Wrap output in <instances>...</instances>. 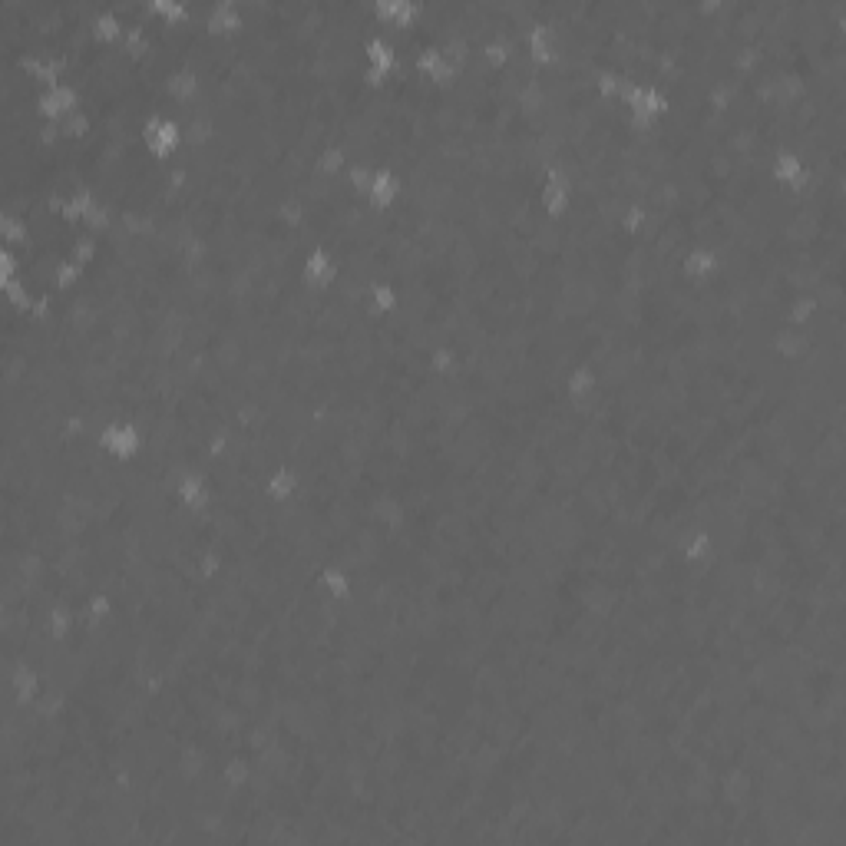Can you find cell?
I'll list each match as a JSON object with an SVG mask.
<instances>
[{
  "label": "cell",
  "instance_id": "obj_6",
  "mask_svg": "<svg viewBox=\"0 0 846 846\" xmlns=\"http://www.w3.org/2000/svg\"><path fill=\"white\" fill-rule=\"evenodd\" d=\"M338 278H341L338 255H334L331 248H324V245L308 248V255L301 258V281H305V285L314 288V291H324V288L338 285Z\"/></svg>",
  "mask_w": 846,
  "mask_h": 846
},
{
  "label": "cell",
  "instance_id": "obj_14",
  "mask_svg": "<svg viewBox=\"0 0 846 846\" xmlns=\"http://www.w3.org/2000/svg\"><path fill=\"white\" fill-rule=\"evenodd\" d=\"M262 490H265V500L271 503H291L301 490V476L291 470V466H275V470L265 476Z\"/></svg>",
  "mask_w": 846,
  "mask_h": 846
},
{
  "label": "cell",
  "instance_id": "obj_8",
  "mask_svg": "<svg viewBox=\"0 0 846 846\" xmlns=\"http://www.w3.org/2000/svg\"><path fill=\"white\" fill-rule=\"evenodd\" d=\"M371 17L384 34H404L420 20V0H371Z\"/></svg>",
  "mask_w": 846,
  "mask_h": 846
},
{
  "label": "cell",
  "instance_id": "obj_20",
  "mask_svg": "<svg viewBox=\"0 0 846 846\" xmlns=\"http://www.w3.org/2000/svg\"><path fill=\"white\" fill-rule=\"evenodd\" d=\"M146 10L162 24H186L192 17V0H146Z\"/></svg>",
  "mask_w": 846,
  "mask_h": 846
},
{
  "label": "cell",
  "instance_id": "obj_1",
  "mask_svg": "<svg viewBox=\"0 0 846 846\" xmlns=\"http://www.w3.org/2000/svg\"><path fill=\"white\" fill-rule=\"evenodd\" d=\"M139 139H143V149L149 156L166 162V159H176L182 153V146H186V129H182V123L176 116L153 110L143 119Z\"/></svg>",
  "mask_w": 846,
  "mask_h": 846
},
{
  "label": "cell",
  "instance_id": "obj_17",
  "mask_svg": "<svg viewBox=\"0 0 846 846\" xmlns=\"http://www.w3.org/2000/svg\"><path fill=\"white\" fill-rule=\"evenodd\" d=\"M123 30H126V20H123V14H119L116 7L100 4V7L93 10V17H90V34L100 40V43H119V40H123Z\"/></svg>",
  "mask_w": 846,
  "mask_h": 846
},
{
  "label": "cell",
  "instance_id": "obj_4",
  "mask_svg": "<svg viewBox=\"0 0 846 846\" xmlns=\"http://www.w3.org/2000/svg\"><path fill=\"white\" fill-rule=\"evenodd\" d=\"M83 106V96L73 83H57V86H37V96H34V110L40 119H47V123H63L73 110H80Z\"/></svg>",
  "mask_w": 846,
  "mask_h": 846
},
{
  "label": "cell",
  "instance_id": "obj_22",
  "mask_svg": "<svg viewBox=\"0 0 846 846\" xmlns=\"http://www.w3.org/2000/svg\"><path fill=\"white\" fill-rule=\"evenodd\" d=\"M90 129H93V116L80 106V110H73L60 123V136L63 139H86V136H90Z\"/></svg>",
  "mask_w": 846,
  "mask_h": 846
},
{
  "label": "cell",
  "instance_id": "obj_21",
  "mask_svg": "<svg viewBox=\"0 0 846 846\" xmlns=\"http://www.w3.org/2000/svg\"><path fill=\"white\" fill-rule=\"evenodd\" d=\"M347 166H351V156L344 153V146H338V143L321 146V153H318V172H321V176H331V179L347 176Z\"/></svg>",
  "mask_w": 846,
  "mask_h": 846
},
{
  "label": "cell",
  "instance_id": "obj_2",
  "mask_svg": "<svg viewBox=\"0 0 846 846\" xmlns=\"http://www.w3.org/2000/svg\"><path fill=\"white\" fill-rule=\"evenodd\" d=\"M400 67V47L397 40L377 30V34L364 43V80L371 86H384Z\"/></svg>",
  "mask_w": 846,
  "mask_h": 846
},
{
  "label": "cell",
  "instance_id": "obj_18",
  "mask_svg": "<svg viewBox=\"0 0 846 846\" xmlns=\"http://www.w3.org/2000/svg\"><path fill=\"white\" fill-rule=\"evenodd\" d=\"M599 387H602V374L592 364H576L566 374V397L572 400H589L599 394Z\"/></svg>",
  "mask_w": 846,
  "mask_h": 846
},
{
  "label": "cell",
  "instance_id": "obj_12",
  "mask_svg": "<svg viewBox=\"0 0 846 846\" xmlns=\"http://www.w3.org/2000/svg\"><path fill=\"white\" fill-rule=\"evenodd\" d=\"M400 176L390 166H374L371 172V189H367V205L377 212H387V209H394L397 199H400Z\"/></svg>",
  "mask_w": 846,
  "mask_h": 846
},
{
  "label": "cell",
  "instance_id": "obj_13",
  "mask_svg": "<svg viewBox=\"0 0 846 846\" xmlns=\"http://www.w3.org/2000/svg\"><path fill=\"white\" fill-rule=\"evenodd\" d=\"M718 268H721V258H718V252H714V245H691L685 252V258H681V275H685L688 281H694V285L711 281L714 275H718Z\"/></svg>",
  "mask_w": 846,
  "mask_h": 846
},
{
  "label": "cell",
  "instance_id": "obj_23",
  "mask_svg": "<svg viewBox=\"0 0 846 846\" xmlns=\"http://www.w3.org/2000/svg\"><path fill=\"white\" fill-rule=\"evenodd\" d=\"M371 172H374V166H367V162H351V166H347V186H351L357 195H367V189H371Z\"/></svg>",
  "mask_w": 846,
  "mask_h": 846
},
{
  "label": "cell",
  "instance_id": "obj_16",
  "mask_svg": "<svg viewBox=\"0 0 846 846\" xmlns=\"http://www.w3.org/2000/svg\"><path fill=\"white\" fill-rule=\"evenodd\" d=\"M318 589H321V595L328 602H334V605H341V602H347L351 599V589H354V582H351V572H347L344 566H324L321 572H318Z\"/></svg>",
  "mask_w": 846,
  "mask_h": 846
},
{
  "label": "cell",
  "instance_id": "obj_11",
  "mask_svg": "<svg viewBox=\"0 0 846 846\" xmlns=\"http://www.w3.org/2000/svg\"><path fill=\"white\" fill-rule=\"evenodd\" d=\"M202 20L212 37H235L245 27V14L238 7V0H205Z\"/></svg>",
  "mask_w": 846,
  "mask_h": 846
},
{
  "label": "cell",
  "instance_id": "obj_19",
  "mask_svg": "<svg viewBox=\"0 0 846 846\" xmlns=\"http://www.w3.org/2000/svg\"><path fill=\"white\" fill-rule=\"evenodd\" d=\"M397 288H394V281H387V278H371V285H367V308H371L374 314H390V311H397Z\"/></svg>",
  "mask_w": 846,
  "mask_h": 846
},
{
  "label": "cell",
  "instance_id": "obj_3",
  "mask_svg": "<svg viewBox=\"0 0 846 846\" xmlns=\"http://www.w3.org/2000/svg\"><path fill=\"white\" fill-rule=\"evenodd\" d=\"M96 443H100V447L106 450V457H113L116 463H129V460H136L139 453H143L146 433L133 420H110L100 430V440H96Z\"/></svg>",
  "mask_w": 846,
  "mask_h": 846
},
{
  "label": "cell",
  "instance_id": "obj_15",
  "mask_svg": "<svg viewBox=\"0 0 846 846\" xmlns=\"http://www.w3.org/2000/svg\"><path fill=\"white\" fill-rule=\"evenodd\" d=\"M0 238H4V245L17 248V252L34 245V229H30L27 215L17 209H0Z\"/></svg>",
  "mask_w": 846,
  "mask_h": 846
},
{
  "label": "cell",
  "instance_id": "obj_9",
  "mask_svg": "<svg viewBox=\"0 0 846 846\" xmlns=\"http://www.w3.org/2000/svg\"><path fill=\"white\" fill-rule=\"evenodd\" d=\"M810 176H813L810 159L804 153H797V149H780L770 159V182L780 189H794V192L804 189Z\"/></svg>",
  "mask_w": 846,
  "mask_h": 846
},
{
  "label": "cell",
  "instance_id": "obj_5",
  "mask_svg": "<svg viewBox=\"0 0 846 846\" xmlns=\"http://www.w3.org/2000/svg\"><path fill=\"white\" fill-rule=\"evenodd\" d=\"M572 202H576V186H572V176L566 172V166H556L546 172L539 186V209L549 215V219H562Z\"/></svg>",
  "mask_w": 846,
  "mask_h": 846
},
{
  "label": "cell",
  "instance_id": "obj_10",
  "mask_svg": "<svg viewBox=\"0 0 846 846\" xmlns=\"http://www.w3.org/2000/svg\"><path fill=\"white\" fill-rule=\"evenodd\" d=\"M523 47L529 53V60L536 63V67H552V63L559 60V34L556 27L549 24V20H533V24H526L523 30Z\"/></svg>",
  "mask_w": 846,
  "mask_h": 846
},
{
  "label": "cell",
  "instance_id": "obj_7",
  "mask_svg": "<svg viewBox=\"0 0 846 846\" xmlns=\"http://www.w3.org/2000/svg\"><path fill=\"white\" fill-rule=\"evenodd\" d=\"M212 480L202 466H192V470H182L172 483V496L189 509V513H205L212 503Z\"/></svg>",
  "mask_w": 846,
  "mask_h": 846
}]
</instances>
